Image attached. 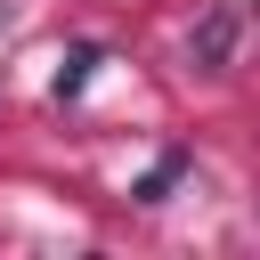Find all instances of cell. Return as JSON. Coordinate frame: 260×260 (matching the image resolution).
Listing matches in <instances>:
<instances>
[{
    "label": "cell",
    "instance_id": "cell-1",
    "mask_svg": "<svg viewBox=\"0 0 260 260\" xmlns=\"http://www.w3.org/2000/svg\"><path fill=\"white\" fill-rule=\"evenodd\" d=\"M236 32H244V0H211V16L195 24V41H187V57H195L203 73H219V65L236 57Z\"/></svg>",
    "mask_w": 260,
    "mask_h": 260
},
{
    "label": "cell",
    "instance_id": "cell-2",
    "mask_svg": "<svg viewBox=\"0 0 260 260\" xmlns=\"http://www.w3.org/2000/svg\"><path fill=\"white\" fill-rule=\"evenodd\" d=\"M187 162H195V154H187V146H171V154H162V162H154V171H146V179H138L130 195H138V203H162V195H171V187L187 179Z\"/></svg>",
    "mask_w": 260,
    "mask_h": 260
},
{
    "label": "cell",
    "instance_id": "cell-3",
    "mask_svg": "<svg viewBox=\"0 0 260 260\" xmlns=\"http://www.w3.org/2000/svg\"><path fill=\"white\" fill-rule=\"evenodd\" d=\"M89 65H98V49H73V57H65V73H57V98H81Z\"/></svg>",
    "mask_w": 260,
    "mask_h": 260
}]
</instances>
